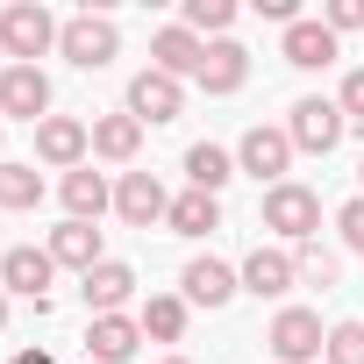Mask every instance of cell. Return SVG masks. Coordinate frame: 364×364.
<instances>
[{
    "mask_svg": "<svg viewBox=\"0 0 364 364\" xmlns=\"http://www.w3.org/2000/svg\"><path fill=\"white\" fill-rule=\"evenodd\" d=\"M257 222L279 236V243H314V229H321V193L314 186H300V178H286V186H272L264 193V208H257Z\"/></svg>",
    "mask_w": 364,
    "mask_h": 364,
    "instance_id": "obj_1",
    "label": "cell"
},
{
    "mask_svg": "<svg viewBox=\"0 0 364 364\" xmlns=\"http://www.w3.org/2000/svg\"><path fill=\"white\" fill-rule=\"evenodd\" d=\"M58 58L65 65H79V72H107L114 58H122V29L107 22V15H72L65 29H58Z\"/></svg>",
    "mask_w": 364,
    "mask_h": 364,
    "instance_id": "obj_2",
    "label": "cell"
},
{
    "mask_svg": "<svg viewBox=\"0 0 364 364\" xmlns=\"http://www.w3.org/2000/svg\"><path fill=\"white\" fill-rule=\"evenodd\" d=\"M58 15L43 8V0H15V8L8 15H0V50H8L15 65H36L43 50H58Z\"/></svg>",
    "mask_w": 364,
    "mask_h": 364,
    "instance_id": "obj_3",
    "label": "cell"
},
{
    "mask_svg": "<svg viewBox=\"0 0 364 364\" xmlns=\"http://www.w3.org/2000/svg\"><path fill=\"white\" fill-rule=\"evenodd\" d=\"M264 343H272V357H279V364H321L328 328H321V314H314V307H279V314H272V328H264Z\"/></svg>",
    "mask_w": 364,
    "mask_h": 364,
    "instance_id": "obj_4",
    "label": "cell"
},
{
    "mask_svg": "<svg viewBox=\"0 0 364 364\" xmlns=\"http://www.w3.org/2000/svg\"><path fill=\"white\" fill-rule=\"evenodd\" d=\"M343 129H350V114H343L336 100H321V93L293 100V114H286V136H293V150H307V157H328V150L343 143Z\"/></svg>",
    "mask_w": 364,
    "mask_h": 364,
    "instance_id": "obj_5",
    "label": "cell"
},
{
    "mask_svg": "<svg viewBox=\"0 0 364 364\" xmlns=\"http://www.w3.org/2000/svg\"><path fill=\"white\" fill-rule=\"evenodd\" d=\"M129 114H136L143 129H164V122H178V114H186V79H171V72L143 65V72L129 79Z\"/></svg>",
    "mask_w": 364,
    "mask_h": 364,
    "instance_id": "obj_6",
    "label": "cell"
},
{
    "mask_svg": "<svg viewBox=\"0 0 364 364\" xmlns=\"http://www.w3.org/2000/svg\"><path fill=\"white\" fill-rule=\"evenodd\" d=\"M236 171H250V178H264V193L272 186H286V171H293V136L286 129H243V143H236Z\"/></svg>",
    "mask_w": 364,
    "mask_h": 364,
    "instance_id": "obj_7",
    "label": "cell"
},
{
    "mask_svg": "<svg viewBox=\"0 0 364 364\" xmlns=\"http://www.w3.org/2000/svg\"><path fill=\"white\" fill-rule=\"evenodd\" d=\"M86 150H93V122H79V114H50V122H36V157H43L50 171H79Z\"/></svg>",
    "mask_w": 364,
    "mask_h": 364,
    "instance_id": "obj_8",
    "label": "cell"
},
{
    "mask_svg": "<svg viewBox=\"0 0 364 364\" xmlns=\"http://www.w3.org/2000/svg\"><path fill=\"white\" fill-rule=\"evenodd\" d=\"M0 114H15V122H50V79L43 65H8L0 72Z\"/></svg>",
    "mask_w": 364,
    "mask_h": 364,
    "instance_id": "obj_9",
    "label": "cell"
},
{
    "mask_svg": "<svg viewBox=\"0 0 364 364\" xmlns=\"http://www.w3.org/2000/svg\"><path fill=\"white\" fill-rule=\"evenodd\" d=\"M243 293V279H236V264H222V257H193L186 272H178V300H186V307H229Z\"/></svg>",
    "mask_w": 364,
    "mask_h": 364,
    "instance_id": "obj_10",
    "label": "cell"
},
{
    "mask_svg": "<svg viewBox=\"0 0 364 364\" xmlns=\"http://www.w3.org/2000/svg\"><path fill=\"white\" fill-rule=\"evenodd\" d=\"M114 215L129 229H157L171 215V193L157 186V171H122V186H114Z\"/></svg>",
    "mask_w": 364,
    "mask_h": 364,
    "instance_id": "obj_11",
    "label": "cell"
},
{
    "mask_svg": "<svg viewBox=\"0 0 364 364\" xmlns=\"http://www.w3.org/2000/svg\"><path fill=\"white\" fill-rule=\"evenodd\" d=\"M143 350V321L136 314H93L86 321V364H129Z\"/></svg>",
    "mask_w": 364,
    "mask_h": 364,
    "instance_id": "obj_12",
    "label": "cell"
},
{
    "mask_svg": "<svg viewBox=\"0 0 364 364\" xmlns=\"http://www.w3.org/2000/svg\"><path fill=\"white\" fill-rule=\"evenodd\" d=\"M50 279H58V257H50V250H36V243H15L8 257H0V286L22 293V300H36V307L50 300V293H43Z\"/></svg>",
    "mask_w": 364,
    "mask_h": 364,
    "instance_id": "obj_13",
    "label": "cell"
},
{
    "mask_svg": "<svg viewBox=\"0 0 364 364\" xmlns=\"http://www.w3.org/2000/svg\"><path fill=\"white\" fill-rule=\"evenodd\" d=\"M279 58H286L293 72H328V65H336V29H328L321 15H300V22L286 29Z\"/></svg>",
    "mask_w": 364,
    "mask_h": 364,
    "instance_id": "obj_14",
    "label": "cell"
},
{
    "mask_svg": "<svg viewBox=\"0 0 364 364\" xmlns=\"http://www.w3.org/2000/svg\"><path fill=\"white\" fill-rule=\"evenodd\" d=\"M236 279H243V293H257V300H286L293 286H300V272H293V250H250L243 264H236Z\"/></svg>",
    "mask_w": 364,
    "mask_h": 364,
    "instance_id": "obj_15",
    "label": "cell"
},
{
    "mask_svg": "<svg viewBox=\"0 0 364 364\" xmlns=\"http://www.w3.org/2000/svg\"><path fill=\"white\" fill-rule=\"evenodd\" d=\"M200 58H208V43H200L186 22H164V29L150 36V65L171 72V79H200Z\"/></svg>",
    "mask_w": 364,
    "mask_h": 364,
    "instance_id": "obj_16",
    "label": "cell"
},
{
    "mask_svg": "<svg viewBox=\"0 0 364 364\" xmlns=\"http://www.w3.org/2000/svg\"><path fill=\"white\" fill-rule=\"evenodd\" d=\"M243 79H250V50H243L236 36H222V43H208V58H200V93H215V100H229V93H243Z\"/></svg>",
    "mask_w": 364,
    "mask_h": 364,
    "instance_id": "obj_17",
    "label": "cell"
},
{
    "mask_svg": "<svg viewBox=\"0 0 364 364\" xmlns=\"http://www.w3.org/2000/svg\"><path fill=\"white\" fill-rule=\"evenodd\" d=\"M43 250L58 257V272H79V279H86L93 264H107V250H100V229H93V222H58Z\"/></svg>",
    "mask_w": 364,
    "mask_h": 364,
    "instance_id": "obj_18",
    "label": "cell"
},
{
    "mask_svg": "<svg viewBox=\"0 0 364 364\" xmlns=\"http://www.w3.org/2000/svg\"><path fill=\"white\" fill-rule=\"evenodd\" d=\"M79 293H86V314H122V307L136 300V272H129L122 257H107V264H93V272L79 279Z\"/></svg>",
    "mask_w": 364,
    "mask_h": 364,
    "instance_id": "obj_19",
    "label": "cell"
},
{
    "mask_svg": "<svg viewBox=\"0 0 364 364\" xmlns=\"http://www.w3.org/2000/svg\"><path fill=\"white\" fill-rule=\"evenodd\" d=\"M114 208V186L93 171V164H79V171H65V222H100Z\"/></svg>",
    "mask_w": 364,
    "mask_h": 364,
    "instance_id": "obj_20",
    "label": "cell"
},
{
    "mask_svg": "<svg viewBox=\"0 0 364 364\" xmlns=\"http://www.w3.org/2000/svg\"><path fill=\"white\" fill-rule=\"evenodd\" d=\"M136 150H143V122H136L129 107L93 122V157H100V164H136Z\"/></svg>",
    "mask_w": 364,
    "mask_h": 364,
    "instance_id": "obj_21",
    "label": "cell"
},
{
    "mask_svg": "<svg viewBox=\"0 0 364 364\" xmlns=\"http://www.w3.org/2000/svg\"><path fill=\"white\" fill-rule=\"evenodd\" d=\"M164 229H171V236H215V229H222V200H215V193H193V186H186V193L171 200Z\"/></svg>",
    "mask_w": 364,
    "mask_h": 364,
    "instance_id": "obj_22",
    "label": "cell"
},
{
    "mask_svg": "<svg viewBox=\"0 0 364 364\" xmlns=\"http://www.w3.org/2000/svg\"><path fill=\"white\" fill-rule=\"evenodd\" d=\"M186 178H193V193H215V200H222V186L236 178V157H229L222 143H193V150H186Z\"/></svg>",
    "mask_w": 364,
    "mask_h": 364,
    "instance_id": "obj_23",
    "label": "cell"
},
{
    "mask_svg": "<svg viewBox=\"0 0 364 364\" xmlns=\"http://www.w3.org/2000/svg\"><path fill=\"white\" fill-rule=\"evenodd\" d=\"M36 200H43V171L22 164V157H0V208H8V215H29Z\"/></svg>",
    "mask_w": 364,
    "mask_h": 364,
    "instance_id": "obj_24",
    "label": "cell"
},
{
    "mask_svg": "<svg viewBox=\"0 0 364 364\" xmlns=\"http://www.w3.org/2000/svg\"><path fill=\"white\" fill-rule=\"evenodd\" d=\"M186 314H193V307L178 300V293H150L136 321H143V336H150V343H178V336H186Z\"/></svg>",
    "mask_w": 364,
    "mask_h": 364,
    "instance_id": "obj_25",
    "label": "cell"
},
{
    "mask_svg": "<svg viewBox=\"0 0 364 364\" xmlns=\"http://www.w3.org/2000/svg\"><path fill=\"white\" fill-rule=\"evenodd\" d=\"M293 272H300V286H336V279H343V257L321 250V236H314V243L293 250Z\"/></svg>",
    "mask_w": 364,
    "mask_h": 364,
    "instance_id": "obj_26",
    "label": "cell"
},
{
    "mask_svg": "<svg viewBox=\"0 0 364 364\" xmlns=\"http://www.w3.org/2000/svg\"><path fill=\"white\" fill-rule=\"evenodd\" d=\"M229 22H236V0H186V29L193 36H229Z\"/></svg>",
    "mask_w": 364,
    "mask_h": 364,
    "instance_id": "obj_27",
    "label": "cell"
},
{
    "mask_svg": "<svg viewBox=\"0 0 364 364\" xmlns=\"http://www.w3.org/2000/svg\"><path fill=\"white\" fill-rule=\"evenodd\" d=\"M321 357H328V364H364V321H336Z\"/></svg>",
    "mask_w": 364,
    "mask_h": 364,
    "instance_id": "obj_28",
    "label": "cell"
},
{
    "mask_svg": "<svg viewBox=\"0 0 364 364\" xmlns=\"http://www.w3.org/2000/svg\"><path fill=\"white\" fill-rule=\"evenodd\" d=\"M336 229H343V243H350V250L364 257V193H357V200H343V215H336Z\"/></svg>",
    "mask_w": 364,
    "mask_h": 364,
    "instance_id": "obj_29",
    "label": "cell"
},
{
    "mask_svg": "<svg viewBox=\"0 0 364 364\" xmlns=\"http://www.w3.org/2000/svg\"><path fill=\"white\" fill-rule=\"evenodd\" d=\"M321 22L343 36V29H364V0H328V8H321Z\"/></svg>",
    "mask_w": 364,
    "mask_h": 364,
    "instance_id": "obj_30",
    "label": "cell"
},
{
    "mask_svg": "<svg viewBox=\"0 0 364 364\" xmlns=\"http://www.w3.org/2000/svg\"><path fill=\"white\" fill-rule=\"evenodd\" d=\"M336 107H343L350 122H364V65H357V72H343V93H336Z\"/></svg>",
    "mask_w": 364,
    "mask_h": 364,
    "instance_id": "obj_31",
    "label": "cell"
},
{
    "mask_svg": "<svg viewBox=\"0 0 364 364\" xmlns=\"http://www.w3.org/2000/svg\"><path fill=\"white\" fill-rule=\"evenodd\" d=\"M15 364H58L50 350H15Z\"/></svg>",
    "mask_w": 364,
    "mask_h": 364,
    "instance_id": "obj_32",
    "label": "cell"
},
{
    "mask_svg": "<svg viewBox=\"0 0 364 364\" xmlns=\"http://www.w3.org/2000/svg\"><path fill=\"white\" fill-rule=\"evenodd\" d=\"M0 328H8V286H0Z\"/></svg>",
    "mask_w": 364,
    "mask_h": 364,
    "instance_id": "obj_33",
    "label": "cell"
},
{
    "mask_svg": "<svg viewBox=\"0 0 364 364\" xmlns=\"http://www.w3.org/2000/svg\"><path fill=\"white\" fill-rule=\"evenodd\" d=\"M164 364H193V357H164Z\"/></svg>",
    "mask_w": 364,
    "mask_h": 364,
    "instance_id": "obj_34",
    "label": "cell"
},
{
    "mask_svg": "<svg viewBox=\"0 0 364 364\" xmlns=\"http://www.w3.org/2000/svg\"><path fill=\"white\" fill-rule=\"evenodd\" d=\"M357 178H364V164H357Z\"/></svg>",
    "mask_w": 364,
    "mask_h": 364,
    "instance_id": "obj_35",
    "label": "cell"
}]
</instances>
